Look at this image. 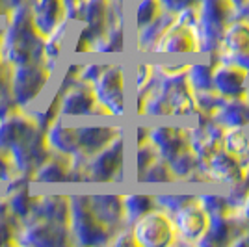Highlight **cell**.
Returning a JSON list of instances; mask_svg holds the SVG:
<instances>
[{"mask_svg":"<svg viewBox=\"0 0 249 247\" xmlns=\"http://www.w3.org/2000/svg\"><path fill=\"white\" fill-rule=\"evenodd\" d=\"M197 10V34L199 54H210L219 49L221 34L227 22L232 19V6L229 0H199Z\"/></svg>","mask_w":249,"mask_h":247,"instance_id":"obj_3","label":"cell"},{"mask_svg":"<svg viewBox=\"0 0 249 247\" xmlns=\"http://www.w3.org/2000/svg\"><path fill=\"white\" fill-rule=\"evenodd\" d=\"M0 34H2V32H0Z\"/></svg>","mask_w":249,"mask_h":247,"instance_id":"obj_55","label":"cell"},{"mask_svg":"<svg viewBox=\"0 0 249 247\" xmlns=\"http://www.w3.org/2000/svg\"><path fill=\"white\" fill-rule=\"evenodd\" d=\"M158 158H160V156H158V153H156V149L149 143V141H147V143H142V145H136V153H134L136 180H140V178L143 176V173H145L151 165L155 164Z\"/></svg>","mask_w":249,"mask_h":247,"instance_id":"obj_36","label":"cell"},{"mask_svg":"<svg viewBox=\"0 0 249 247\" xmlns=\"http://www.w3.org/2000/svg\"><path fill=\"white\" fill-rule=\"evenodd\" d=\"M11 164L10 158H8V153L6 151H0V180H8L11 176Z\"/></svg>","mask_w":249,"mask_h":247,"instance_id":"obj_47","label":"cell"},{"mask_svg":"<svg viewBox=\"0 0 249 247\" xmlns=\"http://www.w3.org/2000/svg\"><path fill=\"white\" fill-rule=\"evenodd\" d=\"M58 115L62 117H86L101 115V110L95 101L93 89L89 84L74 80L65 89H60V108Z\"/></svg>","mask_w":249,"mask_h":247,"instance_id":"obj_14","label":"cell"},{"mask_svg":"<svg viewBox=\"0 0 249 247\" xmlns=\"http://www.w3.org/2000/svg\"><path fill=\"white\" fill-rule=\"evenodd\" d=\"M248 2H249V0H229V4L232 6V11H236V10H240V8H244Z\"/></svg>","mask_w":249,"mask_h":247,"instance_id":"obj_51","label":"cell"},{"mask_svg":"<svg viewBox=\"0 0 249 247\" xmlns=\"http://www.w3.org/2000/svg\"><path fill=\"white\" fill-rule=\"evenodd\" d=\"M134 240L142 247H167L177 244L175 225L171 214L160 206L151 208L143 216H140L130 225Z\"/></svg>","mask_w":249,"mask_h":247,"instance_id":"obj_5","label":"cell"},{"mask_svg":"<svg viewBox=\"0 0 249 247\" xmlns=\"http://www.w3.org/2000/svg\"><path fill=\"white\" fill-rule=\"evenodd\" d=\"M4 2V8L10 11L13 8H17V6H24V4H28V0H2Z\"/></svg>","mask_w":249,"mask_h":247,"instance_id":"obj_50","label":"cell"},{"mask_svg":"<svg viewBox=\"0 0 249 247\" xmlns=\"http://www.w3.org/2000/svg\"><path fill=\"white\" fill-rule=\"evenodd\" d=\"M231 246H249V227L231 244Z\"/></svg>","mask_w":249,"mask_h":247,"instance_id":"obj_49","label":"cell"},{"mask_svg":"<svg viewBox=\"0 0 249 247\" xmlns=\"http://www.w3.org/2000/svg\"><path fill=\"white\" fill-rule=\"evenodd\" d=\"M236 216L242 219L244 225L249 227V190H248V194H246V197L242 199L240 206H236Z\"/></svg>","mask_w":249,"mask_h":247,"instance_id":"obj_46","label":"cell"},{"mask_svg":"<svg viewBox=\"0 0 249 247\" xmlns=\"http://www.w3.org/2000/svg\"><path fill=\"white\" fill-rule=\"evenodd\" d=\"M45 141L49 145L51 153L71 156L78 151V136L76 126L65 123L62 115H58L45 130Z\"/></svg>","mask_w":249,"mask_h":247,"instance_id":"obj_21","label":"cell"},{"mask_svg":"<svg viewBox=\"0 0 249 247\" xmlns=\"http://www.w3.org/2000/svg\"><path fill=\"white\" fill-rule=\"evenodd\" d=\"M132 4H134V8H132V22H134L136 30H140L145 24L158 19L160 13L164 11L158 0H134Z\"/></svg>","mask_w":249,"mask_h":247,"instance_id":"obj_33","label":"cell"},{"mask_svg":"<svg viewBox=\"0 0 249 247\" xmlns=\"http://www.w3.org/2000/svg\"><path fill=\"white\" fill-rule=\"evenodd\" d=\"M196 195H184V194H158L155 195L156 206H160L162 210H166L167 214L177 212L180 206L190 203Z\"/></svg>","mask_w":249,"mask_h":247,"instance_id":"obj_41","label":"cell"},{"mask_svg":"<svg viewBox=\"0 0 249 247\" xmlns=\"http://www.w3.org/2000/svg\"><path fill=\"white\" fill-rule=\"evenodd\" d=\"M124 136H115L110 143L88 158L86 180L91 182H117L123 180L124 155H126Z\"/></svg>","mask_w":249,"mask_h":247,"instance_id":"obj_6","label":"cell"},{"mask_svg":"<svg viewBox=\"0 0 249 247\" xmlns=\"http://www.w3.org/2000/svg\"><path fill=\"white\" fill-rule=\"evenodd\" d=\"M219 62L249 71V19H231L221 34L218 49Z\"/></svg>","mask_w":249,"mask_h":247,"instance_id":"obj_10","label":"cell"},{"mask_svg":"<svg viewBox=\"0 0 249 247\" xmlns=\"http://www.w3.org/2000/svg\"><path fill=\"white\" fill-rule=\"evenodd\" d=\"M221 149L234 156H244L249 151V134L246 128H225L221 138Z\"/></svg>","mask_w":249,"mask_h":247,"instance_id":"obj_34","label":"cell"},{"mask_svg":"<svg viewBox=\"0 0 249 247\" xmlns=\"http://www.w3.org/2000/svg\"><path fill=\"white\" fill-rule=\"evenodd\" d=\"M212 119L223 128H248L249 126V101L244 97H229L212 113Z\"/></svg>","mask_w":249,"mask_h":247,"instance_id":"obj_22","label":"cell"},{"mask_svg":"<svg viewBox=\"0 0 249 247\" xmlns=\"http://www.w3.org/2000/svg\"><path fill=\"white\" fill-rule=\"evenodd\" d=\"M119 134H123V130L121 126H115V124H78L76 126L78 149L88 156L101 151Z\"/></svg>","mask_w":249,"mask_h":247,"instance_id":"obj_20","label":"cell"},{"mask_svg":"<svg viewBox=\"0 0 249 247\" xmlns=\"http://www.w3.org/2000/svg\"><path fill=\"white\" fill-rule=\"evenodd\" d=\"M188 124V147L201 162H207L212 155L221 149L223 126H219L212 115L197 112L194 117L186 119Z\"/></svg>","mask_w":249,"mask_h":247,"instance_id":"obj_9","label":"cell"},{"mask_svg":"<svg viewBox=\"0 0 249 247\" xmlns=\"http://www.w3.org/2000/svg\"><path fill=\"white\" fill-rule=\"evenodd\" d=\"M30 217H39V219H45V221L67 225V221H69V197H37Z\"/></svg>","mask_w":249,"mask_h":247,"instance_id":"obj_25","label":"cell"},{"mask_svg":"<svg viewBox=\"0 0 249 247\" xmlns=\"http://www.w3.org/2000/svg\"><path fill=\"white\" fill-rule=\"evenodd\" d=\"M246 99L249 101V86H248V91H246Z\"/></svg>","mask_w":249,"mask_h":247,"instance_id":"obj_53","label":"cell"},{"mask_svg":"<svg viewBox=\"0 0 249 247\" xmlns=\"http://www.w3.org/2000/svg\"><path fill=\"white\" fill-rule=\"evenodd\" d=\"M30 10L34 26L41 35H47L65 19L62 0H34Z\"/></svg>","mask_w":249,"mask_h":247,"instance_id":"obj_24","label":"cell"},{"mask_svg":"<svg viewBox=\"0 0 249 247\" xmlns=\"http://www.w3.org/2000/svg\"><path fill=\"white\" fill-rule=\"evenodd\" d=\"M153 54H173V56L199 54V39L196 28L175 19L158 39L153 49Z\"/></svg>","mask_w":249,"mask_h":247,"instance_id":"obj_16","label":"cell"},{"mask_svg":"<svg viewBox=\"0 0 249 247\" xmlns=\"http://www.w3.org/2000/svg\"><path fill=\"white\" fill-rule=\"evenodd\" d=\"M10 67L0 62V97L10 93Z\"/></svg>","mask_w":249,"mask_h":247,"instance_id":"obj_45","label":"cell"},{"mask_svg":"<svg viewBox=\"0 0 249 247\" xmlns=\"http://www.w3.org/2000/svg\"><path fill=\"white\" fill-rule=\"evenodd\" d=\"M17 103L13 101V97H11L10 93L8 95H4V97H0V119H6L8 115L17 112Z\"/></svg>","mask_w":249,"mask_h":247,"instance_id":"obj_44","label":"cell"},{"mask_svg":"<svg viewBox=\"0 0 249 247\" xmlns=\"http://www.w3.org/2000/svg\"><path fill=\"white\" fill-rule=\"evenodd\" d=\"M10 199L6 201L8 208H10L11 216L17 217L19 221H24L32 216L34 212V206H36V199L37 197H32L28 192V186H22V188H15L10 190Z\"/></svg>","mask_w":249,"mask_h":247,"instance_id":"obj_31","label":"cell"},{"mask_svg":"<svg viewBox=\"0 0 249 247\" xmlns=\"http://www.w3.org/2000/svg\"><path fill=\"white\" fill-rule=\"evenodd\" d=\"M17 217L11 216L8 203L0 199V246L15 244V232H17Z\"/></svg>","mask_w":249,"mask_h":247,"instance_id":"obj_35","label":"cell"},{"mask_svg":"<svg viewBox=\"0 0 249 247\" xmlns=\"http://www.w3.org/2000/svg\"><path fill=\"white\" fill-rule=\"evenodd\" d=\"M15 244L37 247L67 246V244H71L69 227L45 221L39 217H28V219H24L21 229H17Z\"/></svg>","mask_w":249,"mask_h":247,"instance_id":"obj_11","label":"cell"},{"mask_svg":"<svg viewBox=\"0 0 249 247\" xmlns=\"http://www.w3.org/2000/svg\"><path fill=\"white\" fill-rule=\"evenodd\" d=\"M246 229L248 227L236 216L234 208L225 214H212L207 232L201 238L199 246H231Z\"/></svg>","mask_w":249,"mask_h":247,"instance_id":"obj_17","label":"cell"},{"mask_svg":"<svg viewBox=\"0 0 249 247\" xmlns=\"http://www.w3.org/2000/svg\"><path fill=\"white\" fill-rule=\"evenodd\" d=\"M249 86V71H244L236 65L218 62L212 71V88L221 97H244Z\"/></svg>","mask_w":249,"mask_h":247,"instance_id":"obj_19","label":"cell"},{"mask_svg":"<svg viewBox=\"0 0 249 247\" xmlns=\"http://www.w3.org/2000/svg\"><path fill=\"white\" fill-rule=\"evenodd\" d=\"M167 164L171 167V171H173L177 180H188L192 176V173H196L205 162H201L197 156L190 151V147H188L184 151H180L177 156H173Z\"/></svg>","mask_w":249,"mask_h":247,"instance_id":"obj_32","label":"cell"},{"mask_svg":"<svg viewBox=\"0 0 249 247\" xmlns=\"http://www.w3.org/2000/svg\"><path fill=\"white\" fill-rule=\"evenodd\" d=\"M158 88L164 93L169 112L173 119H190L197 113L196 108V99H194V89L190 88L186 80V74L180 76H171V78H158Z\"/></svg>","mask_w":249,"mask_h":247,"instance_id":"obj_13","label":"cell"},{"mask_svg":"<svg viewBox=\"0 0 249 247\" xmlns=\"http://www.w3.org/2000/svg\"><path fill=\"white\" fill-rule=\"evenodd\" d=\"M205 171L210 184L225 186V188L238 184L244 178V167L240 164L238 156L231 155L225 149H219L216 155L208 158L205 162Z\"/></svg>","mask_w":249,"mask_h":247,"instance_id":"obj_18","label":"cell"},{"mask_svg":"<svg viewBox=\"0 0 249 247\" xmlns=\"http://www.w3.org/2000/svg\"><path fill=\"white\" fill-rule=\"evenodd\" d=\"M158 2H160L162 10L169 11L173 15H177L182 10H188V8H196L199 4V0H158Z\"/></svg>","mask_w":249,"mask_h":247,"instance_id":"obj_43","label":"cell"},{"mask_svg":"<svg viewBox=\"0 0 249 247\" xmlns=\"http://www.w3.org/2000/svg\"><path fill=\"white\" fill-rule=\"evenodd\" d=\"M207 60H199V62L188 63L186 69V80L190 88L196 91H205V89H212V71L214 65L219 62L218 51L205 54Z\"/></svg>","mask_w":249,"mask_h":247,"instance_id":"obj_27","label":"cell"},{"mask_svg":"<svg viewBox=\"0 0 249 247\" xmlns=\"http://www.w3.org/2000/svg\"><path fill=\"white\" fill-rule=\"evenodd\" d=\"M121 203H123L124 223L128 227L140 216H143L145 212L156 206L155 195H149V194H126V195H121Z\"/></svg>","mask_w":249,"mask_h":247,"instance_id":"obj_30","label":"cell"},{"mask_svg":"<svg viewBox=\"0 0 249 247\" xmlns=\"http://www.w3.org/2000/svg\"><path fill=\"white\" fill-rule=\"evenodd\" d=\"M6 153H8L13 171L32 176L34 171L49 158L51 149L45 141V132L34 124L30 130L22 136L19 141L11 145Z\"/></svg>","mask_w":249,"mask_h":247,"instance_id":"obj_7","label":"cell"},{"mask_svg":"<svg viewBox=\"0 0 249 247\" xmlns=\"http://www.w3.org/2000/svg\"><path fill=\"white\" fill-rule=\"evenodd\" d=\"M69 238L78 246H101L110 244L112 232L93 214L88 195L69 197Z\"/></svg>","mask_w":249,"mask_h":247,"instance_id":"obj_2","label":"cell"},{"mask_svg":"<svg viewBox=\"0 0 249 247\" xmlns=\"http://www.w3.org/2000/svg\"><path fill=\"white\" fill-rule=\"evenodd\" d=\"M197 203L208 212V216L212 214H225L231 212L232 206L229 205V199L225 194H199L196 195Z\"/></svg>","mask_w":249,"mask_h":247,"instance_id":"obj_38","label":"cell"},{"mask_svg":"<svg viewBox=\"0 0 249 247\" xmlns=\"http://www.w3.org/2000/svg\"><path fill=\"white\" fill-rule=\"evenodd\" d=\"M149 143L156 149L162 160L169 162L180 151L188 149L186 123H156L149 126Z\"/></svg>","mask_w":249,"mask_h":247,"instance_id":"obj_15","label":"cell"},{"mask_svg":"<svg viewBox=\"0 0 249 247\" xmlns=\"http://www.w3.org/2000/svg\"><path fill=\"white\" fill-rule=\"evenodd\" d=\"M32 126H34V121L28 115L19 112L11 113L6 119H0V151H8Z\"/></svg>","mask_w":249,"mask_h":247,"instance_id":"obj_28","label":"cell"},{"mask_svg":"<svg viewBox=\"0 0 249 247\" xmlns=\"http://www.w3.org/2000/svg\"><path fill=\"white\" fill-rule=\"evenodd\" d=\"M101 115L121 117L126 112V76L119 63H106L99 78L91 84Z\"/></svg>","mask_w":249,"mask_h":247,"instance_id":"obj_4","label":"cell"},{"mask_svg":"<svg viewBox=\"0 0 249 247\" xmlns=\"http://www.w3.org/2000/svg\"><path fill=\"white\" fill-rule=\"evenodd\" d=\"M2 6H4V2H2V0H0V10H2Z\"/></svg>","mask_w":249,"mask_h":247,"instance_id":"obj_54","label":"cell"},{"mask_svg":"<svg viewBox=\"0 0 249 247\" xmlns=\"http://www.w3.org/2000/svg\"><path fill=\"white\" fill-rule=\"evenodd\" d=\"M32 180L36 182H65L69 180V156L65 155H49L32 175Z\"/></svg>","mask_w":249,"mask_h":247,"instance_id":"obj_29","label":"cell"},{"mask_svg":"<svg viewBox=\"0 0 249 247\" xmlns=\"http://www.w3.org/2000/svg\"><path fill=\"white\" fill-rule=\"evenodd\" d=\"M194 99H196V108H197V112L212 115L225 97H221V95L212 88V89H205V91H196L194 93Z\"/></svg>","mask_w":249,"mask_h":247,"instance_id":"obj_39","label":"cell"},{"mask_svg":"<svg viewBox=\"0 0 249 247\" xmlns=\"http://www.w3.org/2000/svg\"><path fill=\"white\" fill-rule=\"evenodd\" d=\"M156 76L155 71H153V63H138L134 67V91L142 93L149 89L153 84H155Z\"/></svg>","mask_w":249,"mask_h":247,"instance_id":"obj_40","label":"cell"},{"mask_svg":"<svg viewBox=\"0 0 249 247\" xmlns=\"http://www.w3.org/2000/svg\"><path fill=\"white\" fill-rule=\"evenodd\" d=\"M175 21V15L169 11H162L160 17L155 19L153 22L145 24L143 28L136 30V49L145 54H153V49L158 43V39L162 37V34L166 32V28Z\"/></svg>","mask_w":249,"mask_h":247,"instance_id":"obj_26","label":"cell"},{"mask_svg":"<svg viewBox=\"0 0 249 247\" xmlns=\"http://www.w3.org/2000/svg\"><path fill=\"white\" fill-rule=\"evenodd\" d=\"M149 141V126L138 124L134 128V145H142Z\"/></svg>","mask_w":249,"mask_h":247,"instance_id":"obj_48","label":"cell"},{"mask_svg":"<svg viewBox=\"0 0 249 247\" xmlns=\"http://www.w3.org/2000/svg\"><path fill=\"white\" fill-rule=\"evenodd\" d=\"M171 219H173V225H175L177 244L199 246L201 238L207 232L210 216H208L207 210L197 203V199L194 197L190 203H186L177 212H173Z\"/></svg>","mask_w":249,"mask_h":247,"instance_id":"obj_12","label":"cell"},{"mask_svg":"<svg viewBox=\"0 0 249 247\" xmlns=\"http://www.w3.org/2000/svg\"><path fill=\"white\" fill-rule=\"evenodd\" d=\"M117 2H121V4H124V2H134V0H117Z\"/></svg>","mask_w":249,"mask_h":247,"instance_id":"obj_52","label":"cell"},{"mask_svg":"<svg viewBox=\"0 0 249 247\" xmlns=\"http://www.w3.org/2000/svg\"><path fill=\"white\" fill-rule=\"evenodd\" d=\"M140 182L166 184V182H177V178H175V175H173V171H171V167H169V164H167L166 160L158 158L155 164L151 165L145 173H143V176L140 178Z\"/></svg>","mask_w":249,"mask_h":247,"instance_id":"obj_37","label":"cell"},{"mask_svg":"<svg viewBox=\"0 0 249 247\" xmlns=\"http://www.w3.org/2000/svg\"><path fill=\"white\" fill-rule=\"evenodd\" d=\"M52 72L43 63H22L13 65L10 71V95L19 108L36 101L49 82Z\"/></svg>","mask_w":249,"mask_h":247,"instance_id":"obj_8","label":"cell"},{"mask_svg":"<svg viewBox=\"0 0 249 247\" xmlns=\"http://www.w3.org/2000/svg\"><path fill=\"white\" fill-rule=\"evenodd\" d=\"M88 201H89L93 214L99 217V221L103 225L110 229L112 234L126 225L123 216L121 195H88Z\"/></svg>","mask_w":249,"mask_h":247,"instance_id":"obj_23","label":"cell"},{"mask_svg":"<svg viewBox=\"0 0 249 247\" xmlns=\"http://www.w3.org/2000/svg\"><path fill=\"white\" fill-rule=\"evenodd\" d=\"M8 13V28L4 34H0V62L8 67L22 63H43L45 35L36 30L32 10L24 4Z\"/></svg>","mask_w":249,"mask_h":247,"instance_id":"obj_1","label":"cell"},{"mask_svg":"<svg viewBox=\"0 0 249 247\" xmlns=\"http://www.w3.org/2000/svg\"><path fill=\"white\" fill-rule=\"evenodd\" d=\"M106 67L104 63H88V65H80V71H78V80H82L86 84H91L99 78V74L103 72V69Z\"/></svg>","mask_w":249,"mask_h":247,"instance_id":"obj_42","label":"cell"}]
</instances>
